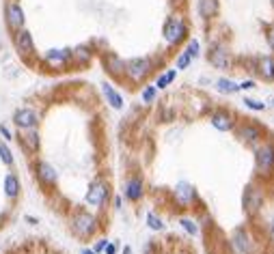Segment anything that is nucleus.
Returning a JSON list of instances; mask_svg holds the SVG:
<instances>
[{
  "instance_id": "nucleus-35",
  "label": "nucleus",
  "mask_w": 274,
  "mask_h": 254,
  "mask_svg": "<svg viewBox=\"0 0 274 254\" xmlns=\"http://www.w3.org/2000/svg\"><path fill=\"white\" fill-rule=\"evenodd\" d=\"M0 140L4 142H15V129H11V125H6V123H0Z\"/></svg>"
},
{
  "instance_id": "nucleus-36",
  "label": "nucleus",
  "mask_w": 274,
  "mask_h": 254,
  "mask_svg": "<svg viewBox=\"0 0 274 254\" xmlns=\"http://www.w3.org/2000/svg\"><path fill=\"white\" fill-rule=\"evenodd\" d=\"M110 239L108 237H104V235H97L93 239V244H91V248H93L95 254H104V250H106V246H108Z\"/></svg>"
},
{
  "instance_id": "nucleus-1",
  "label": "nucleus",
  "mask_w": 274,
  "mask_h": 254,
  "mask_svg": "<svg viewBox=\"0 0 274 254\" xmlns=\"http://www.w3.org/2000/svg\"><path fill=\"white\" fill-rule=\"evenodd\" d=\"M67 231L78 242H93L102 235V213L89 209L87 205H74L67 211Z\"/></svg>"
},
{
  "instance_id": "nucleus-17",
  "label": "nucleus",
  "mask_w": 274,
  "mask_h": 254,
  "mask_svg": "<svg viewBox=\"0 0 274 254\" xmlns=\"http://www.w3.org/2000/svg\"><path fill=\"white\" fill-rule=\"evenodd\" d=\"M121 196L126 198V203L130 205H138L147 196V181L140 172H128L121 185Z\"/></svg>"
},
{
  "instance_id": "nucleus-18",
  "label": "nucleus",
  "mask_w": 274,
  "mask_h": 254,
  "mask_svg": "<svg viewBox=\"0 0 274 254\" xmlns=\"http://www.w3.org/2000/svg\"><path fill=\"white\" fill-rule=\"evenodd\" d=\"M2 22L9 35L26 28V11L19 0H4L2 2Z\"/></svg>"
},
{
  "instance_id": "nucleus-3",
  "label": "nucleus",
  "mask_w": 274,
  "mask_h": 254,
  "mask_svg": "<svg viewBox=\"0 0 274 254\" xmlns=\"http://www.w3.org/2000/svg\"><path fill=\"white\" fill-rule=\"evenodd\" d=\"M160 69V61L155 56H130L126 58V76H123V86H142L155 76Z\"/></svg>"
},
{
  "instance_id": "nucleus-44",
  "label": "nucleus",
  "mask_w": 274,
  "mask_h": 254,
  "mask_svg": "<svg viewBox=\"0 0 274 254\" xmlns=\"http://www.w3.org/2000/svg\"><path fill=\"white\" fill-rule=\"evenodd\" d=\"M270 108L274 110V97H272V101H270Z\"/></svg>"
},
{
  "instance_id": "nucleus-40",
  "label": "nucleus",
  "mask_w": 274,
  "mask_h": 254,
  "mask_svg": "<svg viewBox=\"0 0 274 254\" xmlns=\"http://www.w3.org/2000/svg\"><path fill=\"white\" fill-rule=\"evenodd\" d=\"M24 220H26V222H28L30 226H37V224H39V220H37L35 216H24Z\"/></svg>"
},
{
  "instance_id": "nucleus-30",
  "label": "nucleus",
  "mask_w": 274,
  "mask_h": 254,
  "mask_svg": "<svg viewBox=\"0 0 274 254\" xmlns=\"http://www.w3.org/2000/svg\"><path fill=\"white\" fill-rule=\"evenodd\" d=\"M242 106L253 114H262V112L268 110V103H266L264 99H259V97H253V95L242 97Z\"/></svg>"
},
{
  "instance_id": "nucleus-41",
  "label": "nucleus",
  "mask_w": 274,
  "mask_h": 254,
  "mask_svg": "<svg viewBox=\"0 0 274 254\" xmlns=\"http://www.w3.org/2000/svg\"><path fill=\"white\" fill-rule=\"evenodd\" d=\"M80 254H95V252H93L91 246H84V248H80Z\"/></svg>"
},
{
  "instance_id": "nucleus-23",
  "label": "nucleus",
  "mask_w": 274,
  "mask_h": 254,
  "mask_svg": "<svg viewBox=\"0 0 274 254\" xmlns=\"http://www.w3.org/2000/svg\"><path fill=\"white\" fill-rule=\"evenodd\" d=\"M197 13L205 28H210L220 17V0H197Z\"/></svg>"
},
{
  "instance_id": "nucleus-13",
  "label": "nucleus",
  "mask_w": 274,
  "mask_h": 254,
  "mask_svg": "<svg viewBox=\"0 0 274 254\" xmlns=\"http://www.w3.org/2000/svg\"><path fill=\"white\" fill-rule=\"evenodd\" d=\"M171 205H175L179 211H190L197 205H201V194L190 181H177L171 187Z\"/></svg>"
},
{
  "instance_id": "nucleus-22",
  "label": "nucleus",
  "mask_w": 274,
  "mask_h": 254,
  "mask_svg": "<svg viewBox=\"0 0 274 254\" xmlns=\"http://www.w3.org/2000/svg\"><path fill=\"white\" fill-rule=\"evenodd\" d=\"M100 90H102V97H104V101H106V106H108L110 110H115V112H121V110L126 108V97H123L121 90L115 86V82L104 80V82L100 84Z\"/></svg>"
},
{
  "instance_id": "nucleus-34",
  "label": "nucleus",
  "mask_w": 274,
  "mask_h": 254,
  "mask_svg": "<svg viewBox=\"0 0 274 254\" xmlns=\"http://www.w3.org/2000/svg\"><path fill=\"white\" fill-rule=\"evenodd\" d=\"M264 41H266V45H268L270 54H274V19L264 24Z\"/></svg>"
},
{
  "instance_id": "nucleus-37",
  "label": "nucleus",
  "mask_w": 274,
  "mask_h": 254,
  "mask_svg": "<svg viewBox=\"0 0 274 254\" xmlns=\"http://www.w3.org/2000/svg\"><path fill=\"white\" fill-rule=\"evenodd\" d=\"M257 80L255 78H244V80H240V90H242V93H251V90H255L257 88Z\"/></svg>"
},
{
  "instance_id": "nucleus-32",
  "label": "nucleus",
  "mask_w": 274,
  "mask_h": 254,
  "mask_svg": "<svg viewBox=\"0 0 274 254\" xmlns=\"http://www.w3.org/2000/svg\"><path fill=\"white\" fill-rule=\"evenodd\" d=\"M0 162H2V166H6L11 170L13 166H15V155H13V149L9 142L0 140Z\"/></svg>"
},
{
  "instance_id": "nucleus-25",
  "label": "nucleus",
  "mask_w": 274,
  "mask_h": 254,
  "mask_svg": "<svg viewBox=\"0 0 274 254\" xmlns=\"http://www.w3.org/2000/svg\"><path fill=\"white\" fill-rule=\"evenodd\" d=\"M212 86H214V90H216L218 95H223V97H233V95L242 93V90H240V80H236V78H231L227 74L214 78Z\"/></svg>"
},
{
  "instance_id": "nucleus-14",
  "label": "nucleus",
  "mask_w": 274,
  "mask_h": 254,
  "mask_svg": "<svg viewBox=\"0 0 274 254\" xmlns=\"http://www.w3.org/2000/svg\"><path fill=\"white\" fill-rule=\"evenodd\" d=\"M97 61H100V67L104 69V74L110 78V82L115 84H123V76H126V58H123L119 52L115 50H100L97 52Z\"/></svg>"
},
{
  "instance_id": "nucleus-45",
  "label": "nucleus",
  "mask_w": 274,
  "mask_h": 254,
  "mask_svg": "<svg viewBox=\"0 0 274 254\" xmlns=\"http://www.w3.org/2000/svg\"><path fill=\"white\" fill-rule=\"evenodd\" d=\"M272 9H274V0H272Z\"/></svg>"
},
{
  "instance_id": "nucleus-2",
  "label": "nucleus",
  "mask_w": 274,
  "mask_h": 254,
  "mask_svg": "<svg viewBox=\"0 0 274 254\" xmlns=\"http://www.w3.org/2000/svg\"><path fill=\"white\" fill-rule=\"evenodd\" d=\"M192 37L190 19L186 17L184 11H171L162 24V41L168 50H179L184 43Z\"/></svg>"
},
{
  "instance_id": "nucleus-8",
  "label": "nucleus",
  "mask_w": 274,
  "mask_h": 254,
  "mask_svg": "<svg viewBox=\"0 0 274 254\" xmlns=\"http://www.w3.org/2000/svg\"><path fill=\"white\" fill-rule=\"evenodd\" d=\"M268 185L262 183V181L253 179L251 183H246L242 190V211L246 218L255 220L262 216V211L266 209V203H268Z\"/></svg>"
},
{
  "instance_id": "nucleus-20",
  "label": "nucleus",
  "mask_w": 274,
  "mask_h": 254,
  "mask_svg": "<svg viewBox=\"0 0 274 254\" xmlns=\"http://www.w3.org/2000/svg\"><path fill=\"white\" fill-rule=\"evenodd\" d=\"M97 50L93 43H78L71 48V71H87L97 61Z\"/></svg>"
},
{
  "instance_id": "nucleus-21",
  "label": "nucleus",
  "mask_w": 274,
  "mask_h": 254,
  "mask_svg": "<svg viewBox=\"0 0 274 254\" xmlns=\"http://www.w3.org/2000/svg\"><path fill=\"white\" fill-rule=\"evenodd\" d=\"M15 142L19 145V151H22L26 158H39L41 155V132L39 129H26V132H15Z\"/></svg>"
},
{
  "instance_id": "nucleus-4",
  "label": "nucleus",
  "mask_w": 274,
  "mask_h": 254,
  "mask_svg": "<svg viewBox=\"0 0 274 254\" xmlns=\"http://www.w3.org/2000/svg\"><path fill=\"white\" fill-rule=\"evenodd\" d=\"M262 244L251 224H238L225 239V254H262Z\"/></svg>"
},
{
  "instance_id": "nucleus-24",
  "label": "nucleus",
  "mask_w": 274,
  "mask_h": 254,
  "mask_svg": "<svg viewBox=\"0 0 274 254\" xmlns=\"http://www.w3.org/2000/svg\"><path fill=\"white\" fill-rule=\"evenodd\" d=\"M2 194L11 205L17 203L19 196H22V179H19V174L13 170V168L4 174V179H2Z\"/></svg>"
},
{
  "instance_id": "nucleus-16",
  "label": "nucleus",
  "mask_w": 274,
  "mask_h": 254,
  "mask_svg": "<svg viewBox=\"0 0 274 254\" xmlns=\"http://www.w3.org/2000/svg\"><path fill=\"white\" fill-rule=\"evenodd\" d=\"M205 116H207V121H210V125L220 134H231L240 121L238 112L231 110L229 106H212Z\"/></svg>"
},
{
  "instance_id": "nucleus-27",
  "label": "nucleus",
  "mask_w": 274,
  "mask_h": 254,
  "mask_svg": "<svg viewBox=\"0 0 274 254\" xmlns=\"http://www.w3.org/2000/svg\"><path fill=\"white\" fill-rule=\"evenodd\" d=\"M177 224H179V229L184 231L188 237H199V235H201L199 220L192 218L190 213H179V216H177Z\"/></svg>"
},
{
  "instance_id": "nucleus-29",
  "label": "nucleus",
  "mask_w": 274,
  "mask_h": 254,
  "mask_svg": "<svg viewBox=\"0 0 274 254\" xmlns=\"http://www.w3.org/2000/svg\"><path fill=\"white\" fill-rule=\"evenodd\" d=\"M138 95H140V103L142 106H153L155 101H158V97H160V90L155 88V84L153 82H145L142 86H138Z\"/></svg>"
},
{
  "instance_id": "nucleus-6",
  "label": "nucleus",
  "mask_w": 274,
  "mask_h": 254,
  "mask_svg": "<svg viewBox=\"0 0 274 254\" xmlns=\"http://www.w3.org/2000/svg\"><path fill=\"white\" fill-rule=\"evenodd\" d=\"M251 151L255 160V179L270 187L274 183V136L270 134Z\"/></svg>"
},
{
  "instance_id": "nucleus-38",
  "label": "nucleus",
  "mask_w": 274,
  "mask_h": 254,
  "mask_svg": "<svg viewBox=\"0 0 274 254\" xmlns=\"http://www.w3.org/2000/svg\"><path fill=\"white\" fill-rule=\"evenodd\" d=\"M121 252V239H110L104 254H119Z\"/></svg>"
},
{
  "instance_id": "nucleus-9",
  "label": "nucleus",
  "mask_w": 274,
  "mask_h": 254,
  "mask_svg": "<svg viewBox=\"0 0 274 254\" xmlns=\"http://www.w3.org/2000/svg\"><path fill=\"white\" fill-rule=\"evenodd\" d=\"M37 69L52 76H61L71 71V48H48L39 54Z\"/></svg>"
},
{
  "instance_id": "nucleus-7",
  "label": "nucleus",
  "mask_w": 274,
  "mask_h": 254,
  "mask_svg": "<svg viewBox=\"0 0 274 254\" xmlns=\"http://www.w3.org/2000/svg\"><path fill=\"white\" fill-rule=\"evenodd\" d=\"M203 56L212 69L223 71V74L233 71L238 65V56H236V52L231 50V43L227 41V39H214V41L205 48Z\"/></svg>"
},
{
  "instance_id": "nucleus-28",
  "label": "nucleus",
  "mask_w": 274,
  "mask_h": 254,
  "mask_svg": "<svg viewBox=\"0 0 274 254\" xmlns=\"http://www.w3.org/2000/svg\"><path fill=\"white\" fill-rule=\"evenodd\" d=\"M145 226L151 233H162V231H166V222H164V218H162V213L160 211H155V209H149L145 213Z\"/></svg>"
},
{
  "instance_id": "nucleus-31",
  "label": "nucleus",
  "mask_w": 274,
  "mask_h": 254,
  "mask_svg": "<svg viewBox=\"0 0 274 254\" xmlns=\"http://www.w3.org/2000/svg\"><path fill=\"white\" fill-rule=\"evenodd\" d=\"M194 65V58L188 54V52H184V50H177V54H175V61H173V67L177 69V71H188Z\"/></svg>"
},
{
  "instance_id": "nucleus-26",
  "label": "nucleus",
  "mask_w": 274,
  "mask_h": 254,
  "mask_svg": "<svg viewBox=\"0 0 274 254\" xmlns=\"http://www.w3.org/2000/svg\"><path fill=\"white\" fill-rule=\"evenodd\" d=\"M177 76H179V71L175 69V67H164L160 74H155V78H153L155 88H158L160 93H162V90H166L168 86H173V84H175Z\"/></svg>"
},
{
  "instance_id": "nucleus-42",
  "label": "nucleus",
  "mask_w": 274,
  "mask_h": 254,
  "mask_svg": "<svg viewBox=\"0 0 274 254\" xmlns=\"http://www.w3.org/2000/svg\"><path fill=\"white\" fill-rule=\"evenodd\" d=\"M121 254H132V246H121Z\"/></svg>"
},
{
  "instance_id": "nucleus-10",
  "label": "nucleus",
  "mask_w": 274,
  "mask_h": 254,
  "mask_svg": "<svg viewBox=\"0 0 274 254\" xmlns=\"http://www.w3.org/2000/svg\"><path fill=\"white\" fill-rule=\"evenodd\" d=\"M231 134L242 147L253 149V147H257L264 138H268L270 129L266 127L262 121H257V119H240L236 129H233Z\"/></svg>"
},
{
  "instance_id": "nucleus-5",
  "label": "nucleus",
  "mask_w": 274,
  "mask_h": 254,
  "mask_svg": "<svg viewBox=\"0 0 274 254\" xmlns=\"http://www.w3.org/2000/svg\"><path fill=\"white\" fill-rule=\"evenodd\" d=\"M113 194H115L113 183H110V179L106 174H95V177L89 181L87 192H84V205L97 213H104L110 209Z\"/></svg>"
},
{
  "instance_id": "nucleus-19",
  "label": "nucleus",
  "mask_w": 274,
  "mask_h": 254,
  "mask_svg": "<svg viewBox=\"0 0 274 254\" xmlns=\"http://www.w3.org/2000/svg\"><path fill=\"white\" fill-rule=\"evenodd\" d=\"M11 125L15 132H26V129H39L41 127V112L35 106H19L11 114Z\"/></svg>"
},
{
  "instance_id": "nucleus-12",
  "label": "nucleus",
  "mask_w": 274,
  "mask_h": 254,
  "mask_svg": "<svg viewBox=\"0 0 274 254\" xmlns=\"http://www.w3.org/2000/svg\"><path fill=\"white\" fill-rule=\"evenodd\" d=\"M11 45H13V52H15L17 58L24 65H28V67H37L39 50H37L35 37H32V32L28 28H22V30L13 32V35H11Z\"/></svg>"
},
{
  "instance_id": "nucleus-39",
  "label": "nucleus",
  "mask_w": 274,
  "mask_h": 254,
  "mask_svg": "<svg viewBox=\"0 0 274 254\" xmlns=\"http://www.w3.org/2000/svg\"><path fill=\"white\" fill-rule=\"evenodd\" d=\"M123 203H126V198L119 194H113V200H110V207H113L115 211H123Z\"/></svg>"
},
{
  "instance_id": "nucleus-43",
  "label": "nucleus",
  "mask_w": 274,
  "mask_h": 254,
  "mask_svg": "<svg viewBox=\"0 0 274 254\" xmlns=\"http://www.w3.org/2000/svg\"><path fill=\"white\" fill-rule=\"evenodd\" d=\"M270 233H272V239H274V218L270 220Z\"/></svg>"
},
{
  "instance_id": "nucleus-11",
  "label": "nucleus",
  "mask_w": 274,
  "mask_h": 254,
  "mask_svg": "<svg viewBox=\"0 0 274 254\" xmlns=\"http://www.w3.org/2000/svg\"><path fill=\"white\" fill-rule=\"evenodd\" d=\"M30 172L35 183L41 187V192L52 194L58 190V181H61V174L54 168V164H50L48 160L43 158H32L30 160Z\"/></svg>"
},
{
  "instance_id": "nucleus-33",
  "label": "nucleus",
  "mask_w": 274,
  "mask_h": 254,
  "mask_svg": "<svg viewBox=\"0 0 274 254\" xmlns=\"http://www.w3.org/2000/svg\"><path fill=\"white\" fill-rule=\"evenodd\" d=\"M181 50L188 52V54H190V56L194 58V61H199V58L203 56V45H201V41H199L197 37H190V39H188Z\"/></svg>"
},
{
  "instance_id": "nucleus-15",
  "label": "nucleus",
  "mask_w": 274,
  "mask_h": 254,
  "mask_svg": "<svg viewBox=\"0 0 274 254\" xmlns=\"http://www.w3.org/2000/svg\"><path fill=\"white\" fill-rule=\"evenodd\" d=\"M249 67L246 71L251 74V78H255L262 84H274V54H257L246 58Z\"/></svg>"
}]
</instances>
